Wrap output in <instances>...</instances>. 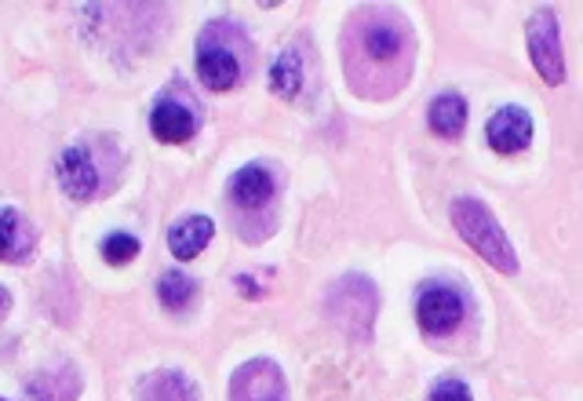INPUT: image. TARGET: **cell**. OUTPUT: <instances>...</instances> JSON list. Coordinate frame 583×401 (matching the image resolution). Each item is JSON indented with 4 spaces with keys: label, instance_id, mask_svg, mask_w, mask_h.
Returning <instances> with one entry per match:
<instances>
[{
    "label": "cell",
    "instance_id": "20",
    "mask_svg": "<svg viewBox=\"0 0 583 401\" xmlns=\"http://www.w3.org/2000/svg\"><path fill=\"white\" fill-rule=\"evenodd\" d=\"M427 401H474V398H471V391H467L463 380H441V383L430 391Z\"/></svg>",
    "mask_w": 583,
    "mask_h": 401
},
{
    "label": "cell",
    "instance_id": "5",
    "mask_svg": "<svg viewBox=\"0 0 583 401\" xmlns=\"http://www.w3.org/2000/svg\"><path fill=\"white\" fill-rule=\"evenodd\" d=\"M55 171H59V187L70 193L74 201H91L99 193V165L91 160L85 146H66Z\"/></svg>",
    "mask_w": 583,
    "mask_h": 401
},
{
    "label": "cell",
    "instance_id": "8",
    "mask_svg": "<svg viewBox=\"0 0 583 401\" xmlns=\"http://www.w3.org/2000/svg\"><path fill=\"white\" fill-rule=\"evenodd\" d=\"M198 77L204 88L212 91H231L242 77V63L234 59V52H226L223 44H201L198 52Z\"/></svg>",
    "mask_w": 583,
    "mask_h": 401
},
{
    "label": "cell",
    "instance_id": "12",
    "mask_svg": "<svg viewBox=\"0 0 583 401\" xmlns=\"http://www.w3.org/2000/svg\"><path fill=\"white\" fill-rule=\"evenodd\" d=\"M231 198L242 209H259L273 198V179L262 165H245L242 171H234L231 179Z\"/></svg>",
    "mask_w": 583,
    "mask_h": 401
},
{
    "label": "cell",
    "instance_id": "16",
    "mask_svg": "<svg viewBox=\"0 0 583 401\" xmlns=\"http://www.w3.org/2000/svg\"><path fill=\"white\" fill-rule=\"evenodd\" d=\"M270 88L278 91L281 99H295L303 88V55L295 48H284L270 66Z\"/></svg>",
    "mask_w": 583,
    "mask_h": 401
},
{
    "label": "cell",
    "instance_id": "2",
    "mask_svg": "<svg viewBox=\"0 0 583 401\" xmlns=\"http://www.w3.org/2000/svg\"><path fill=\"white\" fill-rule=\"evenodd\" d=\"M525 33H529V55H532L536 74H540L547 85H562L565 59H562V41H558L554 11H536Z\"/></svg>",
    "mask_w": 583,
    "mask_h": 401
},
{
    "label": "cell",
    "instance_id": "22",
    "mask_svg": "<svg viewBox=\"0 0 583 401\" xmlns=\"http://www.w3.org/2000/svg\"><path fill=\"white\" fill-rule=\"evenodd\" d=\"M8 311H11V296H8L4 289H0V321L8 318Z\"/></svg>",
    "mask_w": 583,
    "mask_h": 401
},
{
    "label": "cell",
    "instance_id": "14",
    "mask_svg": "<svg viewBox=\"0 0 583 401\" xmlns=\"http://www.w3.org/2000/svg\"><path fill=\"white\" fill-rule=\"evenodd\" d=\"M361 52L369 55L372 63H391L397 59V52H402V33L391 19H372L365 22L361 30Z\"/></svg>",
    "mask_w": 583,
    "mask_h": 401
},
{
    "label": "cell",
    "instance_id": "21",
    "mask_svg": "<svg viewBox=\"0 0 583 401\" xmlns=\"http://www.w3.org/2000/svg\"><path fill=\"white\" fill-rule=\"evenodd\" d=\"M237 292H245V296H262V289H256V281H251L248 274H245V278H237Z\"/></svg>",
    "mask_w": 583,
    "mask_h": 401
},
{
    "label": "cell",
    "instance_id": "19",
    "mask_svg": "<svg viewBox=\"0 0 583 401\" xmlns=\"http://www.w3.org/2000/svg\"><path fill=\"white\" fill-rule=\"evenodd\" d=\"M102 256H106L110 267H124V263H132L135 256H139V241H135L132 234H110L106 241H102Z\"/></svg>",
    "mask_w": 583,
    "mask_h": 401
},
{
    "label": "cell",
    "instance_id": "18",
    "mask_svg": "<svg viewBox=\"0 0 583 401\" xmlns=\"http://www.w3.org/2000/svg\"><path fill=\"white\" fill-rule=\"evenodd\" d=\"M157 292H161V303L168 307V311H182L198 289H193V278H187L182 270H168L161 285H157Z\"/></svg>",
    "mask_w": 583,
    "mask_h": 401
},
{
    "label": "cell",
    "instance_id": "1",
    "mask_svg": "<svg viewBox=\"0 0 583 401\" xmlns=\"http://www.w3.org/2000/svg\"><path fill=\"white\" fill-rule=\"evenodd\" d=\"M452 223L460 237L471 245L478 256H485V263H493L500 274H518V256H514L507 234L496 223V215L474 198H456L452 201Z\"/></svg>",
    "mask_w": 583,
    "mask_h": 401
},
{
    "label": "cell",
    "instance_id": "3",
    "mask_svg": "<svg viewBox=\"0 0 583 401\" xmlns=\"http://www.w3.org/2000/svg\"><path fill=\"white\" fill-rule=\"evenodd\" d=\"M231 394H234V401H289L281 369L267 358L242 365V369L234 372Z\"/></svg>",
    "mask_w": 583,
    "mask_h": 401
},
{
    "label": "cell",
    "instance_id": "13",
    "mask_svg": "<svg viewBox=\"0 0 583 401\" xmlns=\"http://www.w3.org/2000/svg\"><path fill=\"white\" fill-rule=\"evenodd\" d=\"M139 401H198V387L176 369H161L139 383Z\"/></svg>",
    "mask_w": 583,
    "mask_h": 401
},
{
    "label": "cell",
    "instance_id": "17",
    "mask_svg": "<svg viewBox=\"0 0 583 401\" xmlns=\"http://www.w3.org/2000/svg\"><path fill=\"white\" fill-rule=\"evenodd\" d=\"M372 311H375V292H372V285L361 292L358 303L350 300V281H343L339 289L333 292V314H336V321H343V325H347V318H361V325L369 328V325H372Z\"/></svg>",
    "mask_w": 583,
    "mask_h": 401
},
{
    "label": "cell",
    "instance_id": "11",
    "mask_svg": "<svg viewBox=\"0 0 583 401\" xmlns=\"http://www.w3.org/2000/svg\"><path fill=\"white\" fill-rule=\"evenodd\" d=\"M77 394H81V376L74 369H48L26 383L22 401H74Z\"/></svg>",
    "mask_w": 583,
    "mask_h": 401
},
{
    "label": "cell",
    "instance_id": "7",
    "mask_svg": "<svg viewBox=\"0 0 583 401\" xmlns=\"http://www.w3.org/2000/svg\"><path fill=\"white\" fill-rule=\"evenodd\" d=\"M37 248V231L22 212L0 209V259L4 263H26Z\"/></svg>",
    "mask_w": 583,
    "mask_h": 401
},
{
    "label": "cell",
    "instance_id": "9",
    "mask_svg": "<svg viewBox=\"0 0 583 401\" xmlns=\"http://www.w3.org/2000/svg\"><path fill=\"white\" fill-rule=\"evenodd\" d=\"M150 129L161 143H187L193 132H198V118H193V110H187L182 102H157L154 113H150Z\"/></svg>",
    "mask_w": 583,
    "mask_h": 401
},
{
    "label": "cell",
    "instance_id": "15",
    "mask_svg": "<svg viewBox=\"0 0 583 401\" xmlns=\"http://www.w3.org/2000/svg\"><path fill=\"white\" fill-rule=\"evenodd\" d=\"M467 124V102L463 96H456V91H445L430 102V129L445 135V140H452V135H460Z\"/></svg>",
    "mask_w": 583,
    "mask_h": 401
},
{
    "label": "cell",
    "instance_id": "6",
    "mask_svg": "<svg viewBox=\"0 0 583 401\" xmlns=\"http://www.w3.org/2000/svg\"><path fill=\"white\" fill-rule=\"evenodd\" d=\"M485 140L496 154H518L532 140V118L522 107H503L489 121Z\"/></svg>",
    "mask_w": 583,
    "mask_h": 401
},
{
    "label": "cell",
    "instance_id": "10",
    "mask_svg": "<svg viewBox=\"0 0 583 401\" xmlns=\"http://www.w3.org/2000/svg\"><path fill=\"white\" fill-rule=\"evenodd\" d=\"M212 234H215V223L209 220V215H187V220H179L168 231V248L176 259H193L204 252Z\"/></svg>",
    "mask_w": 583,
    "mask_h": 401
},
{
    "label": "cell",
    "instance_id": "4",
    "mask_svg": "<svg viewBox=\"0 0 583 401\" xmlns=\"http://www.w3.org/2000/svg\"><path fill=\"white\" fill-rule=\"evenodd\" d=\"M416 318H419L423 332H430V336H445V332H452L456 325H460L463 300L452 289H445V285H430V289L419 292Z\"/></svg>",
    "mask_w": 583,
    "mask_h": 401
}]
</instances>
